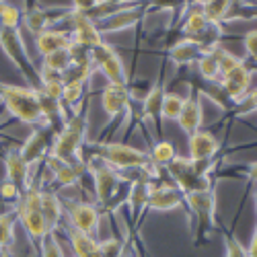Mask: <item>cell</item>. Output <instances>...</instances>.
<instances>
[{
	"label": "cell",
	"instance_id": "obj_11",
	"mask_svg": "<svg viewBox=\"0 0 257 257\" xmlns=\"http://www.w3.org/2000/svg\"><path fill=\"white\" fill-rule=\"evenodd\" d=\"M54 138H56V134L50 130V127H46V125L33 127V132L27 136V140L21 144L19 153H21V157L25 159V163L29 167H33V165L41 163V161H44L50 155Z\"/></svg>",
	"mask_w": 257,
	"mask_h": 257
},
{
	"label": "cell",
	"instance_id": "obj_6",
	"mask_svg": "<svg viewBox=\"0 0 257 257\" xmlns=\"http://www.w3.org/2000/svg\"><path fill=\"white\" fill-rule=\"evenodd\" d=\"M165 169H167L169 177L173 179L175 187L181 191L183 196L194 194V191H206V189H212V187H214V183H212L210 177L196 173L194 163H191L187 157L177 155Z\"/></svg>",
	"mask_w": 257,
	"mask_h": 257
},
{
	"label": "cell",
	"instance_id": "obj_45",
	"mask_svg": "<svg viewBox=\"0 0 257 257\" xmlns=\"http://www.w3.org/2000/svg\"><path fill=\"white\" fill-rule=\"evenodd\" d=\"M123 257H132V255H125V253H123Z\"/></svg>",
	"mask_w": 257,
	"mask_h": 257
},
{
	"label": "cell",
	"instance_id": "obj_4",
	"mask_svg": "<svg viewBox=\"0 0 257 257\" xmlns=\"http://www.w3.org/2000/svg\"><path fill=\"white\" fill-rule=\"evenodd\" d=\"M93 155L105 163L113 167L115 171L123 173V171H146V169H155L146 153L138 151V148L123 144V142H93L89 144Z\"/></svg>",
	"mask_w": 257,
	"mask_h": 257
},
{
	"label": "cell",
	"instance_id": "obj_40",
	"mask_svg": "<svg viewBox=\"0 0 257 257\" xmlns=\"http://www.w3.org/2000/svg\"><path fill=\"white\" fill-rule=\"evenodd\" d=\"M245 107H243V111L241 113H251V111H257V87L243 99Z\"/></svg>",
	"mask_w": 257,
	"mask_h": 257
},
{
	"label": "cell",
	"instance_id": "obj_41",
	"mask_svg": "<svg viewBox=\"0 0 257 257\" xmlns=\"http://www.w3.org/2000/svg\"><path fill=\"white\" fill-rule=\"evenodd\" d=\"M247 255H249V257H257V226H255V230H253V237H251V243H249Z\"/></svg>",
	"mask_w": 257,
	"mask_h": 257
},
{
	"label": "cell",
	"instance_id": "obj_34",
	"mask_svg": "<svg viewBox=\"0 0 257 257\" xmlns=\"http://www.w3.org/2000/svg\"><path fill=\"white\" fill-rule=\"evenodd\" d=\"M212 52H214V56H216V62H218V72H220V78H222L226 72H230L232 68H237L239 64L243 62L241 58H237L232 52H228V50H226V48H222V46L212 48Z\"/></svg>",
	"mask_w": 257,
	"mask_h": 257
},
{
	"label": "cell",
	"instance_id": "obj_16",
	"mask_svg": "<svg viewBox=\"0 0 257 257\" xmlns=\"http://www.w3.org/2000/svg\"><path fill=\"white\" fill-rule=\"evenodd\" d=\"M185 202V196L169 183H159V185H151L148 191V202H146V210L153 212H171L177 210L181 204Z\"/></svg>",
	"mask_w": 257,
	"mask_h": 257
},
{
	"label": "cell",
	"instance_id": "obj_7",
	"mask_svg": "<svg viewBox=\"0 0 257 257\" xmlns=\"http://www.w3.org/2000/svg\"><path fill=\"white\" fill-rule=\"evenodd\" d=\"M87 169H91V173H93L97 204L101 208H111V202L117 196V191H119V187L123 183V175L119 173V171H115L113 167L105 165L101 161L87 165Z\"/></svg>",
	"mask_w": 257,
	"mask_h": 257
},
{
	"label": "cell",
	"instance_id": "obj_10",
	"mask_svg": "<svg viewBox=\"0 0 257 257\" xmlns=\"http://www.w3.org/2000/svg\"><path fill=\"white\" fill-rule=\"evenodd\" d=\"M64 206H66L68 212L70 228L89 234V237H95L101 224V210L89 202H66Z\"/></svg>",
	"mask_w": 257,
	"mask_h": 257
},
{
	"label": "cell",
	"instance_id": "obj_5",
	"mask_svg": "<svg viewBox=\"0 0 257 257\" xmlns=\"http://www.w3.org/2000/svg\"><path fill=\"white\" fill-rule=\"evenodd\" d=\"M0 48H3V52L9 56V60L17 66V70L23 74L27 87L33 91H39L41 89V72L37 70L33 60L29 58L23 39H21V31L19 29H0Z\"/></svg>",
	"mask_w": 257,
	"mask_h": 257
},
{
	"label": "cell",
	"instance_id": "obj_21",
	"mask_svg": "<svg viewBox=\"0 0 257 257\" xmlns=\"http://www.w3.org/2000/svg\"><path fill=\"white\" fill-rule=\"evenodd\" d=\"M72 44L74 39L68 29H46L35 35V50L44 58L60 50H68Z\"/></svg>",
	"mask_w": 257,
	"mask_h": 257
},
{
	"label": "cell",
	"instance_id": "obj_22",
	"mask_svg": "<svg viewBox=\"0 0 257 257\" xmlns=\"http://www.w3.org/2000/svg\"><path fill=\"white\" fill-rule=\"evenodd\" d=\"M202 117H204V113H202L200 97L196 93L187 95L185 101H183V107H181L179 119H177L179 127L187 136H191V134H196L198 130H202Z\"/></svg>",
	"mask_w": 257,
	"mask_h": 257
},
{
	"label": "cell",
	"instance_id": "obj_27",
	"mask_svg": "<svg viewBox=\"0 0 257 257\" xmlns=\"http://www.w3.org/2000/svg\"><path fill=\"white\" fill-rule=\"evenodd\" d=\"M70 48H72V46H70ZM70 48L46 56L41 70H44V72H54V74H60V76H62L64 72L70 68V64H72V52H70Z\"/></svg>",
	"mask_w": 257,
	"mask_h": 257
},
{
	"label": "cell",
	"instance_id": "obj_36",
	"mask_svg": "<svg viewBox=\"0 0 257 257\" xmlns=\"http://www.w3.org/2000/svg\"><path fill=\"white\" fill-rule=\"evenodd\" d=\"M39 255L41 257H64V251L56 239V232H50L48 234V239L44 241V245H41L39 249Z\"/></svg>",
	"mask_w": 257,
	"mask_h": 257
},
{
	"label": "cell",
	"instance_id": "obj_31",
	"mask_svg": "<svg viewBox=\"0 0 257 257\" xmlns=\"http://www.w3.org/2000/svg\"><path fill=\"white\" fill-rule=\"evenodd\" d=\"M198 64V72L202 78L210 80V82H218L220 80V72H218V62H216V56H214L212 50H206L200 60L196 62Z\"/></svg>",
	"mask_w": 257,
	"mask_h": 257
},
{
	"label": "cell",
	"instance_id": "obj_29",
	"mask_svg": "<svg viewBox=\"0 0 257 257\" xmlns=\"http://www.w3.org/2000/svg\"><path fill=\"white\" fill-rule=\"evenodd\" d=\"M175 157H177L175 144L169 142V140H159V142L153 146L151 155H148V159H151V163H153L155 167H167Z\"/></svg>",
	"mask_w": 257,
	"mask_h": 257
},
{
	"label": "cell",
	"instance_id": "obj_39",
	"mask_svg": "<svg viewBox=\"0 0 257 257\" xmlns=\"http://www.w3.org/2000/svg\"><path fill=\"white\" fill-rule=\"evenodd\" d=\"M243 44H245V50H247L249 58H253L257 62V29H251V31L245 33Z\"/></svg>",
	"mask_w": 257,
	"mask_h": 257
},
{
	"label": "cell",
	"instance_id": "obj_30",
	"mask_svg": "<svg viewBox=\"0 0 257 257\" xmlns=\"http://www.w3.org/2000/svg\"><path fill=\"white\" fill-rule=\"evenodd\" d=\"M15 222H17V214L15 210H7L0 214V251L5 253L13 245L15 239Z\"/></svg>",
	"mask_w": 257,
	"mask_h": 257
},
{
	"label": "cell",
	"instance_id": "obj_19",
	"mask_svg": "<svg viewBox=\"0 0 257 257\" xmlns=\"http://www.w3.org/2000/svg\"><path fill=\"white\" fill-rule=\"evenodd\" d=\"M130 89L125 84H111L107 82V87L101 93V105H103V111L107 113L109 119H117L121 117L127 107H130Z\"/></svg>",
	"mask_w": 257,
	"mask_h": 257
},
{
	"label": "cell",
	"instance_id": "obj_24",
	"mask_svg": "<svg viewBox=\"0 0 257 257\" xmlns=\"http://www.w3.org/2000/svg\"><path fill=\"white\" fill-rule=\"evenodd\" d=\"M41 214H44V220L50 232H56V228L62 222V214H64V204L56 196V191L41 189Z\"/></svg>",
	"mask_w": 257,
	"mask_h": 257
},
{
	"label": "cell",
	"instance_id": "obj_2",
	"mask_svg": "<svg viewBox=\"0 0 257 257\" xmlns=\"http://www.w3.org/2000/svg\"><path fill=\"white\" fill-rule=\"evenodd\" d=\"M0 103H3L5 111H9L11 117L21 123H27L33 127L46 125L44 115H41L37 91L29 87H17V84L0 82Z\"/></svg>",
	"mask_w": 257,
	"mask_h": 257
},
{
	"label": "cell",
	"instance_id": "obj_33",
	"mask_svg": "<svg viewBox=\"0 0 257 257\" xmlns=\"http://www.w3.org/2000/svg\"><path fill=\"white\" fill-rule=\"evenodd\" d=\"M183 97H179L177 93H165L163 97V105H161V119L167 121H177L181 107H183Z\"/></svg>",
	"mask_w": 257,
	"mask_h": 257
},
{
	"label": "cell",
	"instance_id": "obj_17",
	"mask_svg": "<svg viewBox=\"0 0 257 257\" xmlns=\"http://www.w3.org/2000/svg\"><path fill=\"white\" fill-rule=\"evenodd\" d=\"M46 167L52 171L54 183H58L60 187H72L80 181L84 169H87V163H84V159L66 163V161H60V159H54V157L48 155L46 157Z\"/></svg>",
	"mask_w": 257,
	"mask_h": 257
},
{
	"label": "cell",
	"instance_id": "obj_15",
	"mask_svg": "<svg viewBox=\"0 0 257 257\" xmlns=\"http://www.w3.org/2000/svg\"><path fill=\"white\" fill-rule=\"evenodd\" d=\"M70 9V7H68ZM68 9H44V7H35V5H27L23 7V23L31 33H41L46 29H52L54 23L66 19Z\"/></svg>",
	"mask_w": 257,
	"mask_h": 257
},
{
	"label": "cell",
	"instance_id": "obj_42",
	"mask_svg": "<svg viewBox=\"0 0 257 257\" xmlns=\"http://www.w3.org/2000/svg\"><path fill=\"white\" fill-rule=\"evenodd\" d=\"M247 177H249L251 181H255V183H257V161L247 165Z\"/></svg>",
	"mask_w": 257,
	"mask_h": 257
},
{
	"label": "cell",
	"instance_id": "obj_20",
	"mask_svg": "<svg viewBox=\"0 0 257 257\" xmlns=\"http://www.w3.org/2000/svg\"><path fill=\"white\" fill-rule=\"evenodd\" d=\"M220 148L218 138L208 130H198L187 138V153L191 161H212Z\"/></svg>",
	"mask_w": 257,
	"mask_h": 257
},
{
	"label": "cell",
	"instance_id": "obj_26",
	"mask_svg": "<svg viewBox=\"0 0 257 257\" xmlns=\"http://www.w3.org/2000/svg\"><path fill=\"white\" fill-rule=\"evenodd\" d=\"M68 241H70L76 257H101L99 243L95 241V237H89V234H84V232L68 228Z\"/></svg>",
	"mask_w": 257,
	"mask_h": 257
},
{
	"label": "cell",
	"instance_id": "obj_1",
	"mask_svg": "<svg viewBox=\"0 0 257 257\" xmlns=\"http://www.w3.org/2000/svg\"><path fill=\"white\" fill-rule=\"evenodd\" d=\"M87 111H89V107H87V101H84V105L68 117L64 127L56 134L50 157L66 161V163L82 159L80 153L84 144H87V134H89V113Z\"/></svg>",
	"mask_w": 257,
	"mask_h": 257
},
{
	"label": "cell",
	"instance_id": "obj_8",
	"mask_svg": "<svg viewBox=\"0 0 257 257\" xmlns=\"http://www.w3.org/2000/svg\"><path fill=\"white\" fill-rule=\"evenodd\" d=\"M91 60L95 64V70H101V74L111 84H125L127 87V72L123 66L121 56L115 52L113 46L105 41L99 48L91 50Z\"/></svg>",
	"mask_w": 257,
	"mask_h": 257
},
{
	"label": "cell",
	"instance_id": "obj_14",
	"mask_svg": "<svg viewBox=\"0 0 257 257\" xmlns=\"http://www.w3.org/2000/svg\"><path fill=\"white\" fill-rule=\"evenodd\" d=\"M146 13H148V5H125L121 11L113 13L111 17L99 21V23H95V25H97L101 35H105V33H117V31L134 27L138 21H142V17Z\"/></svg>",
	"mask_w": 257,
	"mask_h": 257
},
{
	"label": "cell",
	"instance_id": "obj_9",
	"mask_svg": "<svg viewBox=\"0 0 257 257\" xmlns=\"http://www.w3.org/2000/svg\"><path fill=\"white\" fill-rule=\"evenodd\" d=\"M185 202L198 218V234L204 237V234H208L210 228H214V224H216V194H214V187L206 189V191L187 194Z\"/></svg>",
	"mask_w": 257,
	"mask_h": 257
},
{
	"label": "cell",
	"instance_id": "obj_43",
	"mask_svg": "<svg viewBox=\"0 0 257 257\" xmlns=\"http://www.w3.org/2000/svg\"><path fill=\"white\" fill-rule=\"evenodd\" d=\"M253 200H255V208H257V191H255V196H253Z\"/></svg>",
	"mask_w": 257,
	"mask_h": 257
},
{
	"label": "cell",
	"instance_id": "obj_37",
	"mask_svg": "<svg viewBox=\"0 0 257 257\" xmlns=\"http://www.w3.org/2000/svg\"><path fill=\"white\" fill-rule=\"evenodd\" d=\"M0 200L9 204H17L21 200V191L17 189L15 183H11L9 179H3L0 181Z\"/></svg>",
	"mask_w": 257,
	"mask_h": 257
},
{
	"label": "cell",
	"instance_id": "obj_23",
	"mask_svg": "<svg viewBox=\"0 0 257 257\" xmlns=\"http://www.w3.org/2000/svg\"><path fill=\"white\" fill-rule=\"evenodd\" d=\"M204 52L206 50L198 44V41L183 37V39H179L177 44L169 50V58H171V62H173L175 66H189V64L198 62Z\"/></svg>",
	"mask_w": 257,
	"mask_h": 257
},
{
	"label": "cell",
	"instance_id": "obj_3",
	"mask_svg": "<svg viewBox=\"0 0 257 257\" xmlns=\"http://www.w3.org/2000/svg\"><path fill=\"white\" fill-rule=\"evenodd\" d=\"M13 210L17 214V220L23 226L29 243L39 251L50 234V228L44 220V214H41V187L29 183V189L21 196V200L15 204Z\"/></svg>",
	"mask_w": 257,
	"mask_h": 257
},
{
	"label": "cell",
	"instance_id": "obj_25",
	"mask_svg": "<svg viewBox=\"0 0 257 257\" xmlns=\"http://www.w3.org/2000/svg\"><path fill=\"white\" fill-rule=\"evenodd\" d=\"M165 87H163V82H155L151 91L146 93L144 101H142V113L148 121H155L157 125L161 123V105H163V97H165Z\"/></svg>",
	"mask_w": 257,
	"mask_h": 257
},
{
	"label": "cell",
	"instance_id": "obj_28",
	"mask_svg": "<svg viewBox=\"0 0 257 257\" xmlns=\"http://www.w3.org/2000/svg\"><path fill=\"white\" fill-rule=\"evenodd\" d=\"M198 5L202 9V13L206 15V19L214 25H220L228 17L230 9L234 7V3H230V0H214V3H198Z\"/></svg>",
	"mask_w": 257,
	"mask_h": 257
},
{
	"label": "cell",
	"instance_id": "obj_18",
	"mask_svg": "<svg viewBox=\"0 0 257 257\" xmlns=\"http://www.w3.org/2000/svg\"><path fill=\"white\" fill-rule=\"evenodd\" d=\"M3 161H5V173H7L5 179L15 183L17 189L21 191V196H23L29 189V183H31V167L25 163L23 157H21L19 148H11V151H7Z\"/></svg>",
	"mask_w": 257,
	"mask_h": 257
},
{
	"label": "cell",
	"instance_id": "obj_38",
	"mask_svg": "<svg viewBox=\"0 0 257 257\" xmlns=\"http://www.w3.org/2000/svg\"><path fill=\"white\" fill-rule=\"evenodd\" d=\"M224 247H226V257H249L247 249L234 239L230 232L224 234Z\"/></svg>",
	"mask_w": 257,
	"mask_h": 257
},
{
	"label": "cell",
	"instance_id": "obj_12",
	"mask_svg": "<svg viewBox=\"0 0 257 257\" xmlns=\"http://www.w3.org/2000/svg\"><path fill=\"white\" fill-rule=\"evenodd\" d=\"M251 80H253V70L245 62H241L237 68H232L218 80V87L232 103H243V99L251 93Z\"/></svg>",
	"mask_w": 257,
	"mask_h": 257
},
{
	"label": "cell",
	"instance_id": "obj_32",
	"mask_svg": "<svg viewBox=\"0 0 257 257\" xmlns=\"http://www.w3.org/2000/svg\"><path fill=\"white\" fill-rule=\"evenodd\" d=\"M23 23V11L17 5L0 3V29H19Z\"/></svg>",
	"mask_w": 257,
	"mask_h": 257
},
{
	"label": "cell",
	"instance_id": "obj_35",
	"mask_svg": "<svg viewBox=\"0 0 257 257\" xmlns=\"http://www.w3.org/2000/svg\"><path fill=\"white\" fill-rule=\"evenodd\" d=\"M99 251H101V257H123L125 253V247H123V241L121 239H105L99 243Z\"/></svg>",
	"mask_w": 257,
	"mask_h": 257
},
{
	"label": "cell",
	"instance_id": "obj_13",
	"mask_svg": "<svg viewBox=\"0 0 257 257\" xmlns=\"http://www.w3.org/2000/svg\"><path fill=\"white\" fill-rule=\"evenodd\" d=\"M66 19L70 21V29L68 31L72 33V39H74L76 46H80V48L91 52V50L99 48L101 44H105L103 35L99 33L97 25L93 23L91 19H87L84 15H80V13H74L72 9H68Z\"/></svg>",
	"mask_w": 257,
	"mask_h": 257
},
{
	"label": "cell",
	"instance_id": "obj_44",
	"mask_svg": "<svg viewBox=\"0 0 257 257\" xmlns=\"http://www.w3.org/2000/svg\"><path fill=\"white\" fill-rule=\"evenodd\" d=\"M0 257H11V255H9V253H7V251H5V253H3V255H0Z\"/></svg>",
	"mask_w": 257,
	"mask_h": 257
}]
</instances>
